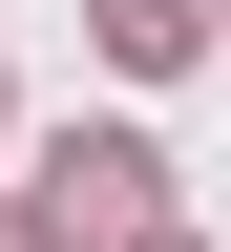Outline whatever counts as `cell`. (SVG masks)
<instances>
[{"instance_id":"6da1fadb","label":"cell","mask_w":231,"mask_h":252,"mask_svg":"<svg viewBox=\"0 0 231 252\" xmlns=\"http://www.w3.org/2000/svg\"><path fill=\"white\" fill-rule=\"evenodd\" d=\"M42 210L63 231H168V147H147V126H63L42 147Z\"/></svg>"},{"instance_id":"7a4b0ae2","label":"cell","mask_w":231,"mask_h":252,"mask_svg":"<svg viewBox=\"0 0 231 252\" xmlns=\"http://www.w3.org/2000/svg\"><path fill=\"white\" fill-rule=\"evenodd\" d=\"M210 42V0H105V63H189Z\"/></svg>"},{"instance_id":"3957f363","label":"cell","mask_w":231,"mask_h":252,"mask_svg":"<svg viewBox=\"0 0 231 252\" xmlns=\"http://www.w3.org/2000/svg\"><path fill=\"white\" fill-rule=\"evenodd\" d=\"M0 252H63V210H0Z\"/></svg>"},{"instance_id":"277c9868","label":"cell","mask_w":231,"mask_h":252,"mask_svg":"<svg viewBox=\"0 0 231 252\" xmlns=\"http://www.w3.org/2000/svg\"><path fill=\"white\" fill-rule=\"evenodd\" d=\"M126 252H189V231H126Z\"/></svg>"}]
</instances>
